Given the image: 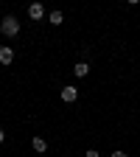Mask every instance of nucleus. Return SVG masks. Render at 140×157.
Masks as SVG:
<instances>
[{"mask_svg": "<svg viewBox=\"0 0 140 157\" xmlns=\"http://www.w3.org/2000/svg\"><path fill=\"white\" fill-rule=\"evenodd\" d=\"M0 31H3L6 36H17V31H20V23H17V17H6L3 23H0Z\"/></svg>", "mask_w": 140, "mask_h": 157, "instance_id": "nucleus-1", "label": "nucleus"}, {"mask_svg": "<svg viewBox=\"0 0 140 157\" xmlns=\"http://www.w3.org/2000/svg\"><path fill=\"white\" fill-rule=\"evenodd\" d=\"M28 17H31V20H42V17H45V6H42V3H31V6H28Z\"/></svg>", "mask_w": 140, "mask_h": 157, "instance_id": "nucleus-2", "label": "nucleus"}, {"mask_svg": "<svg viewBox=\"0 0 140 157\" xmlns=\"http://www.w3.org/2000/svg\"><path fill=\"white\" fill-rule=\"evenodd\" d=\"M76 98H78V90L76 87H62V101H76Z\"/></svg>", "mask_w": 140, "mask_h": 157, "instance_id": "nucleus-3", "label": "nucleus"}, {"mask_svg": "<svg viewBox=\"0 0 140 157\" xmlns=\"http://www.w3.org/2000/svg\"><path fill=\"white\" fill-rule=\"evenodd\" d=\"M11 59H14V51L3 45V48H0V62H3V65H11Z\"/></svg>", "mask_w": 140, "mask_h": 157, "instance_id": "nucleus-4", "label": "nucleus"}, {"mask_svg": "<svg viewBox=\"0 0 140 157\" xmlns=\"http://www.w3.org/2000/svg\"><path fill=\"white\" fill-rule=\"evenodd\" d=\"M73 70H76V76H81V78H84V76L90 73V65H87V62H78V65H76Z\"/></svg>", "mask_w": 140, "mask_h": 157, "instance_id": "nucleus-5", "label": "nucleus"}, {"mask_svg": "<svg viewBox=\"0 0 140 157\" xmlns=\"http://www.w3.org/2000/svg\"><path fill=\"white\" fill-rule=\"evenodd\" d=\"M62 20H65L62 11H51V25H62Z\"/></svg>", "mask_w": 140, "mask_h": 157, "instance_id": "nucleus-6", "label": "nucleus"}, {"mask_svg": "<svg viewBox=\"0 0 140 157\" xmlns=\"http://www.w3.org/2000/svg\"><path fill=\"white\" fill-rule=\"evenodd\" d=\"M45 149H48V143L42 137H34V151H45Z\"/></svg>", "mask_w": 140, "mask_h": 157, "instance_id": "nucleus-7", "label": "nucleus"}, {"mask_svg": "<svg viewBox=\"0 0 140 157\" xmlns=\"http://www.w3.org/2000/svg\"><path fill=\"white\" fill-rule=\"evenodd\" d=\"M112 157H129L126 151H112Z\"/></svg>", "mask_w": 140, "mask_h": 157, "instance_id": "nucleus-8", "label": "nucleus"}, {"mask_svg": "<svg viewBox=\"0 0 140 157\" xmlns=\"http://www.w3.org/2000/svg\"><path fill=\"white\" fill-rule=\"evenodd\" d=\"M84 157H98V151H95V149H90V151H87Z\"/></svg>", "mask_w": 140, "mask_h": 157, "instance_id": "nucleus-9", "label": "nucleus"}, {"mask_svg": "<svg viewBox=\"0 0 140 157\" xmlns=\"http://www.w3.org/2000/svg\"><path fill=\"white\" fill-rule=\"evenodd\" d=\"M3 140H6V132H3V129H0V143H3Z\"/></svg>", "mask_w": 140, "mask_h": 157, "instance_id": "nucleus-10", "label": "nucleus"}]
</instances>
